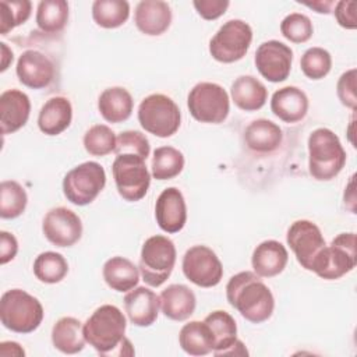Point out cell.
<instances>
[{"label": "cell", "mask_w": 357, "mask_h": 357, "mask_svg": "<svg viewBox=\"0 0 357 357\" xmlns=\"http://www.w3.org/2000/svg\"><path fill=\"white\" fill-rule=\"evenodd\" d=\"M226 297L229 304L252 324L265 322L273 314V294L255 272L244 271L231 276L226 284Z\"/></svg>", "instance_id": "cell-1"}, {"label": "cell", "mask_w": 357, "mask_h": 357, "mask_svg": "<svg viewBox=\"0 0 357 357\" xmlns=\"http://www.w3.org/2000/svg\"><path fill=\"white\" fill-rule=\"evenodd\" d=\"M308 172L319 181L335 178L346 163V151L329 128H315L308 137Z\"/></svg>", "instance_id": "cell-2"}, {"label": "cell", "mask_w": 357, "mask_h": 357, "mask_svg": "<svg viewBox=\"0 0 357 357\" xmlns=\"http://www.w3.org/2000/svg\"><path fill=\"white\" fill-rule=\"evenodd\" d=\"M127 321L124 314L112 304L98 307L84 324V336L99 354L113 353L114 349L121 347L124 340Z\"/></svg>", "instance_id": "cell-3"}, {"label": "cell", "mask_w": 357, "mask_h": 357, "mask_svg": "<svg viewBox=\"0 0 357 357\" xmlns=\"http://www.w3.org/2000/svg\"><path fill=\"white\" fill-rule=\"evenodd\" d=\"M43 319V307L32 294L21 289H11L0 298V321L4 328L15 333H31Z\"/></svg>", "instance_id": "cell-4"}, {"label": "cell", "mask_w": 357, "mask_h": 357, "mask_svg": "<svg viewBox=\"0 0 357 357\" xmlns=\"http://www.w3.org/2000/svg\"><path fill=\"white\" fill-rule=\"evenodd\" d=\"M174 243L162 234L152 236L145 240L139 255V273L142 280L151 287L162 286L176 264Z\"/></svg>", "instance_id": "cell-5"}, {"label": "cell", "mask_w": 357, "mask_h": 357, "mask_svg": "<svg viewBox=\"0 0 357 357\" xmlns=\"http://www.w3.org/2000/svg\"><path fill=\"white\" fill-rule=\"evenodd\" d=\"M138 121L146 132L167 138L178 130L181 113L172 98L163 93H152L139 103Z\"/></svg>", "instance_id": "cell-6"}, {"label": "cell", "mask_w": 357, "mask_h": 357, "mask_svg": "<svg viewBox=\"0 0 357 357\" xmlns=\"http://www.w3.org/2000/svg\"><path fill=\"white\" fill-rule=\"evenodd\" d=\"M357 262L356 234L340 233L325 245L312 264L311 272L326 280H336L354 269Z\"/></svg>", "instance_id": "cell-7"}, {"label": "cell", "mask_w": 357, "mask_h": 357, "mask_svg": "<svg viewBox=\"0 0 357 357\" xmlns=\"http://www.w3.org/2000/svg\"><path fill=\"white\" fill-rule=\"evenodd\" d=\"M190 114L201 123L219 124L230 112V99L223 86L215 82H198L187 98Z\"/></svg>", "instance_id": "cell-8"}, {"label": "cell", "mask_w": 357, "mask_h": 357, "mask_svg": "<svg viewBox=\"0 0 357 357\" xmlns=\"http://www.w3.org/2000/svg\"><path fill=\"white\" fill-rule=\"evenodd\" d=\"M144 158L121 153L116 155V159L112 165L113 178L119 195L128 201L135 202L142 199L151 184V174L146 169Z\"/></svg>", "instance_id": "cell-9"}, {"label": "cell", "mask_w": 357, "mask_h": 357, "mask_svg": "<svg viewBox=\"0 0 357 357\" xmlns=\"http://www.w3.org/2000/svg\"><path fill=\"white\" fill-rule=\"evenodd\" d=\"M106 185V172L98 162H84L73 167L63 178L67 201L84 206L95 201Z\"/></svg>", "instance_id": "cell-10"}, {"label": "cell", "mask_w": 357, "mask_h": 357, "mask_svg": "<svg viewBox=\"0 0 357 357\" xmlns=\"http://www.w3.org/2000/svg\"><path fill=\"white\" fill-rule=\"evenodd\" d=\"M251 42V26L243 20H229L209 40V53L216 61L234 63L245 56Z\"/></svg>", "instance_id": "cell-11"}, {"label": "cell", "mask_w": 357, "mask_h": 357, "mask_svg": "<svg viewBox=\"0 0 357 357\" xmlns=\"http://www.w3.org/2000/svg\"><path fill=\"white\" fill-rule=\"evenodd\" d=\"M184 276L199 287H213L223 278V266L215 251L206 245H192L183 257Z\"/></svg>", "instance_id": "cell-12"}, {"label": "cell", "mask_w": 357, "mask_h": 357, "mask_svg": "<svg viewBox=\"0 0 357 357\" xmlns=\"http://www.w3.org/2000/svg\"><path fill=\"white\" fill-rule=\"evenodd\" d=\"M286 241L294 252L297 262L307 271L312 269L315 258L326 245L321 229L307 219H300L290 225Z\"/></svg>", "instance_id": "cell-13"}, {"label": "cell", "mask_w": 357, "mask_h": 357, "mask_svg": "<svg viewBox=\"0 0 357 357\" xmlns=\"http://www.w3.org/2000/svg\"><path fill=\"white\" fill-rule=\"evenodd\" d=\"M42 231L53 245L71 247L82 236V222L74 211L57 206L45 215Z\"/></svg>", "instance_id": "cell-14"}, {"label": "cell", "mask_w": 357, "mask_h": 357, "mask_svg": "<svg viewBox=\"0 0 357 357\" xmlns=\"http://www.w3.org/2000/svg\"><path fill=\"white\" fill-rule=\"evenodd\" d=\"M255 67L271 82L284 81L291 70L293 50L279 40H266L255 52Z\"/></svg>", "instance_id": "cell-15"}, {"label": "cell", "mask_w": 357, "mask_h": 357, "mask_svg": "<svg viewBox=\"0 0 357 357\" xmlns=\"http://www.w3.org/2000/svg\"><path fill=\"white\" fill-rule=\"evenodd\" d=\"M20 82L32 89L46 88L54 79L53 61L39 50H25L17 61L15 67Z\"/></svg>", "instance_id": "cell-16"}, {"label": "cell", "mask_w": 357, "mask_h": 357, "mask_svg": "<svg viewBox=\"0 0 357 357\" xmlns=\"http://www.w3.org/2000/svg\"><path fill=\"white\" fill-rule=\"evenodd\" d=\"M155 218L166 233L180 231L187 222V206L181 191L176 187L163 190L155 204Z\"/></svg>", "instance_id": "cell-17"}, {"label": "cell", "mask_w": 357, "mask_h": 357, "mask_svg": "<svg viewBox=\"0 0 357 357\" xmlns=\"http://www.w3.org/2000/svg\"><path fill=\"white\" fill-rule=\"evenodd\" d=\"M124 308L131 324L151 326L159 314V296L145 286L134 287L124 296Z\"/></svg>", "instance_id": "cell-18"}, {"label": "cell", "mask_w": 357, "mask_h": 357, "mask_svg": "<svg viewBox=\"0 0 357 357\" xmlns=\"http://www.w3.org/2000/svg\"><path fill=\"white\" fill-rule=\"evenodd\" d=\"M31 113V100L20 89H7L0 95V127L1 132L13 134L22 128Z\"/></svg>", "instance_id": "cell-19"}, {"label": "cell", "mask_w": 357, "mask_h": 357, "mask_svg": "<svg viewBox=\"0 0 357 357\" xmlns=\"http://www.w3.org/2000/svg\"><path fill=\"white\" fill-rule=\"evenodd\" d=\"M308 105L305 92L291 85L275 91L271 99L272 113L289 124L301 121L308 112Z\"/></svg>", "instance_id": "cell-20"}, {"label": "cell", "mask_w": 357, "mask_h": 357, "mask_svg": "<svg viewBox=\"0 0 357 357\" xmlns=\"http://www.w3.org/2000/svg\"><path fill=\"white\" fill-rule=\"evenodd\" d=\"M172 10L162 0H142L135 7L134 21L137 28L149 36L166 32L172 24Z\"/></svg>", "instance_id": "cell-21"}, {"label": "cell", "mask_w": 357, "mask_h": 357, "mask_svg": "<svg viewBox=\"0 0 357 357\" xmlns=\"http://www.w3.org/2000/svg\"><path fill=\"white\" fill-rule=\"evenodd\" d=\"M289 261L286 247L276 240L259 243L251 257L254 272L261 278H273L283 272Z\"/></svg>", "instance_id": "cell-22"}, {"label": "cell", "mask_w": 357, "mask_h": 357, "mask_svg": "<svg viewBox=\"0 0 357 357\" xmlns=\"http://www.w3.org/2000/svg\"><path fill=\"white\" fill-rule=\"evenodd\" d=\"M160 310L172 321H185L197 307L194 291L185 284H170L159 296Z\"/></svg>", "instance_id": "cell-23"}, {"label": "cell", "mask_w": 357, "mask_h": 357, "mask_svg": "<svg viewBox=\"0 0 357 357\" xmlns=\"http://www.w3.org/2000/svg\"><path fill=\"white\" fill-rule=\"evenodd\" d=\"M73 120V106L66 96H53L40 107L38 127L46 135H59Z\"/></svg>", "instance_id": "cell-24"}, {"label": "cell", "mask_w": 357, "mask_h": 357, "mask_svg": "<svg viewBox=\"0 0 357 357\" xmlns=\"http://www.w3.org/2000/svg\"><path fill=\"white\" fill-rule=\"evenodd\" d=\"M282 139V128L268 119H257L244 130L245 145L257 153H271L276 151L280 146Z\"/></svg>", "instance_id": "cell-25"}, {"label": "cell", "mask_w": 357, "mask_h": 357, "mask_svg": "<svg viewBox=\"0 0 357 357\" xmlns=\"http://www.w3.org/2000/svg\"><path fill=\"white\" fill-rule=\"evenodd\" d=\"M230 95L238 109L244 112H255L266 103L268 89L255 77L241 75L231 84Z\"/></svg>", "instance_id": "cell-26"}, {"label": "cell", "mask_w": 357, "mask_h": 357, "mask_svg": "<svg viewBox=\"0 0 357 357\" xmlns=\"http://www.w3.org/2000/svg\"><path fill=\"white\" fill-rule=\"evenodd\" d=\"M134 107V100L131 93L123 86H112L105 89L98 99V109L100 116L109 123H123L126 121Z\"/></svg>", "instance_id": "cell-27"}, {"label": "cell", "mask_w": 357, "mask_h": 357, "mask_svg": "<svg viewBox=\"0 0 357 357\" xmlns=\"http://www.w3.org/2000/svg\"><path fill=\"white\" fill-rule=\"evenodd\" d=\"M52 343L64 354H77L85 347L84 325L74 317H63L52 328Z\"/></svg>", "instance_id": "cell-28"}, {"label": "cell", "mask_w": 357, "mask_h": 357, "mask_svg": "<svg viewBox=\"0 0 357 357\" xmlns=\"http://www.w3.org/2000/svg\"><path fill=\"white\" fill-rule=\"evenodd\" d=\"M102 275L110 289L124 293L137 287L141 273L130 259L124 257H112L105 262Z\"/></svg>", "instance_id": "cell-29"}, {"label": "cell", "mask_w": 357, "mask_h": 357, "mask_svg": "<svg viewBox=\"0 0 357 357\" xmlns=\"http://www.w3.org/2000/svg\"><path fill=\"white\" fill-rule=\"evenodd\" d=\"M204 322L208 325L213 337V354L225 356V353L237 342V324L234 318L222 310L212 311L205 317Z\"/></svg>", "instance_id": "cell-30"}, {"label": "cell", "mask_w": 357, "mask_h": 357, "mask_svg": "<svg viewBox=\"0 0 357 357\" xmlns=\"http://www.w3.org/2000/svg\"><path fill=\"white\" fill-rule=\"evenodd\" d=\"M178 343L190 356H206L213 351V337L204 321H190L185 324L180 329Z\"/></svg>", "instance_id": "cell-31"}, {"label": "cell", "mask_w": 357, "mask_h": 357, "mask_svg": "<svg viewBox=\"0 0 357 357\" xmlns=\"http://www.w3.org/2000/svg\"><path fill=\"white\" fill-rule=\"evenodd\" d=\"M68 21V3L66 0H42L36 8V24L42 32L59 33Z\"/></svg>", "instance_id": "cell-32"}, {"label": "cell", "mask_w": 357, "mask_h": 357, "mask_svg": "<svg viewBox=\"0 0 357 357\" xmlns=\"http://www.w3.org/2000/svg\"><path fill=\"white\" fill-rule=\"evenodd\" d=\"M128 17L130 4L126 0H96L92 4V18L102 28H119Z\"/></svg>", "instance_id": "cell-33"}, {"label": "cell", "mask_w": 357, "mask_h": 357, "mask_svg": "<svg viewBox=\"0 0 357 357\" xmlns=\"http://www.w3.org/2000/svg\"><path fill=\"white\" fill-rule=\"evenodd\" d=\"M68 272L66 258L54 251L40 252L33 261V275L38 280L47 284L61 282Z\"/></svg>", "instance_id": "cell-34"}, {"label": "cell", "mask_w": 357, "mask_h": 357, "mask_svg": "<svg viewBox=\"0 0 357 357\" xmlns=\"http://www.w3.org/2000/svg\"><path fill=\"white\" fill-rule=\"evenodd\" d=\"M184 155L173 146H159L152 156V176L156 180H170L184 169Z\"/></svg>", "instance_id": "cell-35"}, {"label": "cell", "mask_w": 357, "mask_h": 357, "mask_svg": "<svg viewBox=\"0 0 357 357\" xmlns=\"http://www.w3.org/2000/svg\"><path fill=\"white\" fill-rule=\"evenodd\" d=\"M28 195L25 188L14 181L4 180L0 184V216L3 219H15L25 211Z\"/></svg>", "instance_id": "cell-36"}, {"label": "cell", "mask_w": 357, "mask_h": 357, "mask_svg": "<svg viewBox=\"0 0 357 357\" xmlns=\"http://www.w3.org/2000/svg\"><path fill=\"white\" fill-rule=\"evenodd\" d=\"M116 134L105 124L92 126L82 138L85 151L92 156H106L114 152L116 148Z\"/></svg>", "instance_id": "cell-37"}, {"label": "cell", "mask_w": 357, "mask_h": 357, "mask_svg": "<svg viewBox=\"0 0 357 357\" xmlns=\"http://www.w3.org/2000/svg\"><path fill=\"white\" fill-rule=\"evenodd\" d=\"M32 11L29 0H1L0 1V33L7 35L18 25L28 21Z\"/></svg>", "instance_id": "cell-38"}, {"label": "cell", "mask_w": 357, "mask_h": 357, "mask_svg": "<svg viewBox=\"0 0 357 357\" xmlns=\"http://www.w3.org/2000/svg\"><path fill=\"white\" fill-rule=\"evenodd\" d=\"M303 74L310 79H321L326 77L332 68V57L324 47H310L300 60Z\"/></svg>", "instance_id": "cell-39"}, {"label": "cell", "mask_w": 357, "mask_h": 357, "mask_svg": "<svg viewBox=\"0 0 357 357\" xmlns=\"http://www.w3.org/2000/svg\"><path fill=\"white\" fill-rule=\"evenodd\" d=\"M280 32L287 40L293 43H304L312 36L314 26L307 15L291 13L282 20Z\"/></svg>", "instance_id": "cell-40"}, {"label": "cell", "mask_w": 357, "mask_h": 357, "mask_svg": "<svg viewBox=\"0 0 357 357\" xmlns=\"http://www.w3.org/2000/svg\"><path fill=\"white\" fill-rule=\"evenodd\" d=\"M149 152H151L149 141L141 131L127 130L117 135L116 148H114L116 155L131 153V155H137L146 159L149 156Z\"/></svg>", "instance_id": "cell-41"}, {"label": "cell", "mask_w": 357, "mask_h": 357, "mask_svg": "<svg viewBox=\"0 0 357 357\" xmlns=\"http://www.w3.org/2000/svg\"><path fill=\"white\" fill-rule=\"evenodd\" d=\"M356 77L357 70H347L340 75L336 85V93L340 103L351 110H356L357 106V95H356Z\"/></svg>", "instance_id": "cell-42"}, {"label": "cell", "mask_w": 357, "mask_h": 357, "mask_svg": "<svg viewBox=\"0 0 357 357\" xmlns=\"http://www.w3.org/2000/svg\"><path fill=\"white\" fill-rule=\"evenodd\" d=\"M192 6L204 20L212 21L222 17L226 13L227 7L230 6V1L229 0H194Z\"/></svg>", "instance_id": "cell-43"}, {"label": "cell", "mask_w": 357, "mask_h": 357, "mask_svg": "<svg viewBox=\"0 0 357 357\" xmlns=\"http://www.w3.org/2000/svg\"><path fill=\"white\" fill-rule=\"evenodd\" d=\"M356 1L353 0H340L335 3V18L337 24L346 29H356L357 20H356Z\"/></svg>", "instance_id": "cell-44"}, {"label": "cell", "mask_w": 357, "mask_h": 357, "mask_svg": "<svg viewBox=\"0 0 357 357\" xmlns=\"http://www.w3.org/2000/svg\"><path fill=\"white\" fill-rule=\"evenodd\" d=\"M18 252V241L13 233L0 231V264L4 265L15 258Z\"/></svg>", "instance_id": "cell-45"}, {"label": "cell", "mask_w": 357, "mask_h": 357, "mask_svg": "<svg viewBox=\"0 0 357 357\" xmlns=\"http://www.w3.org/2000/svg\"><path fill=\"white\" fill-rule=\"evenodd\" d=\"M0 356L1 357H10V356L24 357L25 351L17 342H1L0 343Z\"/></svg>", "instance_id": "cell-46"}, {"label": "cell", "mask_w": 357, "mask_h": 357, "mask_svg": "<svg viewBox=\"0 0 357 357\" xmlns=\"http://www.w3.org/2000/svg\"><path fill=\"white\" fill-rule=\"evenodd\" d=\"M304 6L312 8L315 13H319V14H328L331 13L335 1H331V0H317V1H312V3H303Z\"/></svg>", "instance_id": "cell-47"}, {"label": "cell", "mask_w": 357, "mask_h": 357, "mask_svg": "<svg viewBox=\"0 0 357 357\" xmlns=\"http://www.w3.org/2000/svg\"><path fill=\"white\" fill-rule=\"evenodd\" d=\"M0 46H1V68H0V71L3 73V71H6V70L8 68V66L13 63L14 56H13V50L8 49L7 43L1 42Z\"/></svg>", "instance_id": "cell-48"}]
</instances>
